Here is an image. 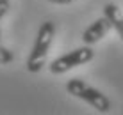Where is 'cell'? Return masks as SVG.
<instances>
[{
	"label": "cell",
	"instance_id": "cell-1",
	"mask_svg": "<svg viewBox=\"0 0 123 115\" xmlns=\"http://www.w3.org/2000/svg\"><path fill=\"white\" fill-rule=\"evenodd\" d=\"M54 36H55V25L52 21L41 23L39 30H37V37H36L34 46H32V52L27 58V69L31 73H37L45 66V60H46V55H48Z\"/></svg>",
	"mask_w": 123,
	"mask_h": 115
},
{
	"label": "cell",
	"instance_id": "cell-2",
	"mask_svg": "<svg viewBox=\"0 0 123 115\" xmlns=\"http://www.w3.org/2000/svg\"><path fill=\"white\" fill-rule=\"evenodd\" d=\"M66 90H68V94L79 97V99H82V101H86L87 105H91L95 110H98V112H102V113L109 112L111 106H112L107 96L102 94L98 89L87 85L84 80H80V78H71L70 82L66 83Z\"/></svg>",
	"mask_w": 123,
	"mask_h": 115
},
{
	"label": "cell",
	"instance_id": "cell-3",
	"mask_svg": "<svg viewBox=\"0 0 123 115\" xmlns=\"http://www.w3.org/2000/svg\"><path fill=\"white\" fill-rule=\"evenodd\" d=\"M93 58H95V50L87 44V46L77 48V50H73V52H68L66 55L55 58V60L48 66V69H50V73H54V74H61V73H66V71L73 69V67H77V66H82V64L93 60Z\"/></svg>",
	"mask_w": 123,
	"mask_h": 115
},
{
	"label": "cell",
	"instance_id": "cell-4",
	"mask_svg": "<svg viewBox=\"0 0 123 115\" xmlns=\"http://www.w3.org/2000/svg\"><path fill=\"white\" fill-rule=\"evenodd\" d=\"M109 28H112V27H111V21L105 18V16H104V18L95 20V21L89 25V27L84 30V34H82V41L86 42V44H95L96 41H100L102 37H104L105 34L109 32Z\"/></svg>",
	"mask_w": 123,
	"mask_h": 115
},
{
	"label": "cell",
	"instance_id": "cell-5",
	"mask_svg": "<svg viewBox=\"0 0 123 115\" xmlns=\"http://www.w3.org/2000/svg\"><path fill=\"white\" fill-rule=\"evenodd\" d=\"M104 16L111 21V27L118 32V36H120L121 41H123V14H121V11L118 9V5H114V4H105L104 5Z\"/></svg>",
	"mask_w": 123,
	"mask_h": 115
},
{
	"label": "cell",
	"instance_id": "cell-6",
	"mask_svg": "<svg viewBox=\"0 0 123 115\" xmlns=\"http://www.w3.org/2000/svg\"><path fill=\"white\" fill-rule=\"evenodd\" d=\"M12 60H14L12 52H9V50L4 48V46H0V64H11Z\"/></svg>",
	"mask_w": 123,
	"mask_h": 115
},
{
	"label": "cell",
	"instance_id": "cell-7",
	"mask_svg": "<svg viewBox=\"0 0 123 115\" xmlns=\"http://www.w3.org/2000/svg\"><path fill=\"white\" fill-rule=\"evenodd\" d=\"M9 7H11L9 0H0V20H2L4 16L7 14V11H9Z\"/></svg>",
	"mask_w": 123,
	"mask_h": 115
},
{
	"label": "cell",
	"instance_id": "cell-8",
	"mask_svg": "<svg viewBox=\"0 0 123 115\" xmlns=\"http://www.w3.org/2000/svg\"><path fill=\"white\" fill-rule=\"evenodd\" d=\"M48 2H52V4H59V5H68V4H71L73 0H48Z\"/></svg>",
	"mask_w": 123,
	"mask_h": 115
},
{
	"label": "cell",
	"instance_id": "cell-9",
	"mask_svg": "<svg viewBox=\"0 0 123 115\" xmlns=\"http://www.w3.org/2000/svg\"><path fill=\"white\" fill-rule=\"evenodd\" d=\"M0 39H2V28H0Z\"/></svg>",
	"mask_w": 123,
	"mask_h": 115
}]
</instances>
